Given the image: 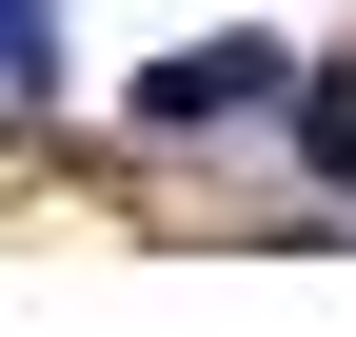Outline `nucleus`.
I'll use <instances>...</instances> for the list:
<instances>
[{
	"label": "nucleus",
	"mask_w": 356,
	"mask_h": 337,
	"mask_svg": "<svg viewBox=\"0 0 356 337\" xmlns=\"http://www.w3.org/2000/svg\"><path fill=\"white\" fill-rule=\"evenodd\" d=\"M297 159H317V179L356 198V60H337V79H297Z\"/></svg>",
	"instance_id": "2"
},
{
	"label": "nucleus",
	"mask_w": 356,
	"mask_h": 337,
	"mask_svg": "<svg viewBox=\"0 0 356 337\" xmlns=\"http://www.w3.org/2000/svg\"><path fill=\"white\" fill-rule=\"evenodd\" d=\"M139 100H159V119H238V100H257V60H238V40H198V60H159V79H139Z\"/></svg>",
	"instance_id": "1"
}]
</instances>
